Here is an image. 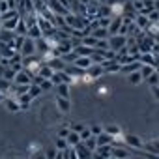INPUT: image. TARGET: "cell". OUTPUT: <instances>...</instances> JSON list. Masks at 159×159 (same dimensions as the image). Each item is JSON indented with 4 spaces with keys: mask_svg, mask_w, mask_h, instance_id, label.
Instances as JSON below:
<instances>
[{
    "mask_svg": "<svg viewBox=\"0 0 159 159\" xmlns=\"http://www.w3.org/2000/svg\"><path fill=\"white\" fill-rule=\"evenodd\" d=\"M107 41H109V49H112L114 52H118L120 49L127 47L129 38H127V36H122V34H114V36H109Z\"/></svg>",
    "mask_w": 159,
    "mask_h": 159,
    "instance_id": "1",
    "label": "cell"
},
{
    "mask_svg": "<svg viewBox=\"0 0 159 159\" xmlns=\"http://www.w3.org/2000/svg\"><path fill=\"white\" fill-rule=\"evenodd\" d=\"M21 56L25 58V56H34L36 54V39H32V38H25V41H23V47H21Z\"/></svg>",
    "mask_w": 159,
    "mask_h": 159,
    "instance_id": "2",
    "label": "cell"
},
{
    "mask_svg": "<svg viewBox=\"0 0 159 159\" xmlns=\"http://www.w3.org/2000/svg\"><path fill=\"white\" fill-rule=\"evenodd\" d=\"M124 144L129 148V150H142V140H140V137L139 135H133V133H129V135H124Z\"/></svg>",
    "mask_w": 159,
    "mask_h": 159,
    "instance_id": "3",
    "label": "cell"
},
{
    "mask_svg": "<svg viewBox=\"0 0 159 159\" xmlns=\"http://www.w3.org/2000/svg\"><path fill=\"white\" fill-rule=\"evenodd\" d=\"M47 8H49L54 15H66V13H69V8L64 6L60 0H49V2H47Z\"/></svg>",
    "mask_w": 159,
    "mask_h": 159,
    "instance_id": "4",
    "label": "cell"
},
{
    "mask_svg": "<svg viewBox=\"0 0 159 159\" xmlns=\"http://www.w3.org/2000/svg\"><path fill=\"white\" fill-rule=\"evenodd\" d=\"M112 157L114 159H131V150L124 144V146H112Z\"/></svg>",
    "mask_w": 159,
    "mask_h": 159,
    "instance_id": "5",
    "label": "cell"
},
{
    "mask_svg": "<svg viewBox=\"0 0 159 159\" xmlns=\"http://www.w3.org/2000/svg\"><path fill=\"white\" fill-rule=\"evenodd\" d=\"M86 75L92 79V81L99 79L101 75H105V67H103V64H92V66L86 69Z\"/></svg>",
    "mask_w": 159,
    "mask_h": 159,
    "instance_id": "6",
    "label": "cell"
},
{
    "mask_svg": "<svg viewBox=\"0 0 159 159\" xmlns=\"http://www.w3.org/2000/svg\"><path fill=\"white\" fill-rule=\"evenodd\" d=\"M122 23H124V15H116V17H112V19H111V23H109V26H107V30H109V36H114V34H118V32H120V26H122Z\"/></svg>",
    "mask_w": 159,
    "mask_h": 159,
    "instance_id": "7",
    "label": "cell"
},
{
    "mask_svg": "<svg viewBox=\"0 0 159 159\" xmlns=\"http://www.w3.org/2000/svg\"><path fill=\"white\" fill-rule=\"evenodd\" d=\"M56 109H58V112L60 114H67L69 111H71V101H69V98H60V96H56Z\"/></svg>",
    "mask_w": 159,
    "mask_h": 159,
    "instance_id": "8",
    "label": "cell"
},
{
    "mask_svg": "<svg viewBox=\"0 0 159 159\" xmlns=\"http://www.w3.org/2000/svg\"><path fill=\"white\" fill-rule=\"evenodd\" d=\"M4 107H6L8 112H19V111H21L19 99H17L15 96H8V98L4 99Z\"/></svg>",
    "mask_w": 159,
    "mask_h": 159,
    "instance_id": "9",
    "label": "cell"
},
{
    "mask_svg": "<svg viewBox=\"0 0 159 159\" xmlns=\"http://www.w3.org/2000/svg\"><path fill=\"white\" fill-rule=\"evenodd\" d=\"M30 83H32V75L26 69H21L13 79V84H30Z\"/></svg>",
    "mask_w": 159,
    "mask_h": 159,
    "instance_id": "10",
    "label": "cell"
},
{
    "mask_svg": "<svg viewBox=\"0 0 159 159\" xmlns=\"http://www.w3.org/2000/svg\"><path fill=\"white\" fill-rule=\"evenodd\" d=\"M19 21H21V15H15V17H11V19H6V21L0 23V28H2V30H10V32H15Z\"/></svg>",
    "mask_w": 159,
    "mask_h": 159,
    "instance_id": "11",
    "label": "cell"
},
{
    "mask_svg": "<svg viewBox=\"0 0 159 159\" xmlns=\"http://www.w3.org/2000/svg\"><path fill=\"white\" fill-rule=\"evenodd\" d=\"M54 49L58 51V54H60V56H64V54H67V52H71V51H73V45H71V39H60V41H58V45H56Z\"/></svg>",
    "mask_w": 159,
    "mask_h": 159,
    "instance_id": "12",
    "label": "cell"
},
{
    "mask_svg": "<svg viewBox=\"0 0 159 159\" xmlns=\"http://www.w3.org/2000/svg\"><path fill=\"white\" fill-rule=\"evenodd\" d=\"M142 150L146 153H152V155H159V139H153L150 142H144L142 144Z\"/></svg>",
    "mask_w": 159,
    "mask_h": 159,
    "instance_id": "13",
    "label": "cell"
},
{
    "mask_svg": "<svg viewBox=\"0 0 159 159\" xmlns=\"http://www.w3.org/2000/svg\"><path fill=\"white\" fill-rule=\"evenodd\" d=\"M47 66H49V67H52V71H64L67 64L62 60V56H56V58L49 60V62H47Z\"/></svg>",
    "mask_w": 159,
    "mask_h": 159,
    "instance_id": "14",
    "label": "cell"
},
{
    "mask_svg": "<svg viewBox=\"0 0 159 159\" xmlns=\"http://www.w3.org/2000/svg\"><path fill=\"white\" fill-rule=\"evenodd\" d=\"M96 142H98V146L114 144V137H112V135H109V133H105V131H101L99 135H96Z\"/></svg>",
    "mask_w": 159,
    "mask_h": 159,
    "instance_id": "15",
    "label": "cell"
},
{
    "mask_svg": "<svg viewBox=\"0 0 159 159\" xmlns=\"http://www.w3.org/2000/svg\"><path fill=\"white\" fill-rule=\"evenodd\" d=\"M133 23L137 25V28H139V30H146V28H148V25H150V19H148L146 15H142V13H137V15H135V19H133Z\"/></svg>",
    "mask_w": 159,
    "mask_h": 159,
    "instance_id": "16",
    "label": "cell"
},
{
    "mask_svg": "<svg viewBox=\"0 0 159 159\" xmlns=\"http://www.w3.org/2000/svg\"><path fill=\"white\" fill-rule=\"evenodd\" d=\"M49 49H51V45L47 43V39H45V38H39V39H36V54L43 56V54H45Z\"/></svg>",
    "mask_w": 159,
    "mask_h": 159,
    "instance_id": "17",
    "label": "cell"
},
{
    "mask_svg": "<svg viewBox=\"0 0 159 159\" xmlns=\"http://www.w3.org/2000/svg\"><path fill=\"white\" fill-rule=\"evenodd\" d=\"M73 66H77L79 69H83V71H86L90 66H92V60H90V56H79L75 62H73Z\"/></svg>",
    "mask_w": 159,
    "mask_h": 159,
    "instance_id": "18",
    "label": "cell"
},
{
    "mask_svg": "<svg viewBox=\"0 0 159 159\" xmlns=\"http://www.w3.org/2000/svg\"><path fill=\"white\" fill-rule=\"evenodd\" d=\"M139 69H140V62H139V60H135V62L124 64V66L120 67V73H125V75H129V73H133V71H139Z\"/></svg>",
    "mask_w": 159,
    "mask_h": 159,
    "instance_id": "19",
    "label": "cell"
},
{
    "mask_svg": "<svg viewBox=\"0 0 159 159\" xmlns=\"http://www.w3.org/2000/svg\"><path fill=\"white\" fill-rule=\"evenodd\" d=\"M139 62H140V64H148V66H155V54H153L152 51H150V52H140Z\"/></svg>",
    "mask_w": 159,
    "mask_h": 159,
    "instance_id": "20",
    "label": "cell"
},
{
    "mask_svg": "<svg viewBox=\"0 0 159 159\" xmlns=\"http://www.w3.org/2000/svg\"><path fill=\"white\" fill-rule=\"evenodd\" d=\"M19 99V105H21V111H28L30 109V105H32V98H30V94H23V96H19L17 98Z\"/></svg>",
    "mask_w": 159,
    "mask_h": 159,
    "instance_id": "21",
    "label": "cell"
},
{
    "mask_svg": "<svg viewBox=\"0 0 159 159\" xmlns=\"http://www.w3.org/2000/svg\"><path fill=\"white\" fill-rule=\"evenodd\" d=\"M140 75H142V79H144V81H146V79L150 77V75H153L157 69H155V66H148V64H140Z\"/></svg>",
    "mask_w": 159,
    "mask_h": 159,
    "instance_id": "22",
    "label": "cell"
},
{
    "mask_svg": "<svg viewBox=\"0 0 159 159\" xmlns=\"http://www.w3.org/2000/svg\"><path fill=\"white\" fill-rule=\"evenodd\" d=\"M90 34H92L96 39H107V38H109V30H107L105 26H98V28H94Z\"/></svg>",
    "mask_w": 159,
    "mask_h": 159,
    "instance_id": "23",
    "label": "cell"
},
{
    "mask_svg": "<svg viewBox=\"0 0 159 159\" xmlns=\"http://www.w3.org/2000/svg\"><path fill=\"white\" fill-rule=\"evenodd\" d=\"M54 90H56V96H60V98H69V84H67V83L56 84Z\"/></svg>",
    "mask_w": 159,
    "mask_h": 159,
    "instance_id": "24",
    "label": "cell"
},
{
    "mask_svg": "<svg viewBox=\"0 0 159 159\" xmlns=\"http://www.w3.org/2000/svg\"><path fill=\"white\" fill-rule=\"evenodd\" d=\"M103 131H105V133H109V135H112V137H114V140L122 135L120 127H118V125H114V124H107V125L103 127Z\"/></svg>",
    "mask_w": 159,
    "mask_h": 159,
    "instance_id": "25",
    "label": "cell"
},
{
    "mask_svg": "<svg viewBox=\"0 0 159 159\" xmlns=\"http://www.w3.org/2000/svg\"><path fill=\"white\" fill-rule=\"evenodd\" d=\"M66 140H67V144H69L71 148H75L77 144H81V135H79V133H75V131H71V133L66 137Z\"/></svg>",
    "mask_w": 159,
    "mask_h": 159,
    "instance_id": "26",
    "label": "cell"
},
{
    "mask_svg": "<svg viewBox=\"0 0 159 159\" xmlns=\"http://www.w3.org/2000/svg\"><path fill=\"white\" fill-rule=\"evenodd\" d=\"M28 38H32V39H39V38H43V34H41V30H39V26H38V23L34 25V26H30L28 28V34H26Z\"/></svg>",
    "mask_w": 159,
    "mask_h": 159,
    "instance_id": "27",
    "label": "cell"
},
{
    "mask_svg": "<svg viewBox=\"0 0 159 159\" xmlns=\"http://www.w3.org/2000/svg\"><path fill=\"white\" fill-rule=\"evenodd\" d=\"M52 73H54V71H52V67H49L47 64H43V66L39 67V71H38V75H39L41 79H51V77H52Z\"/></svg>",
    "mask_w": 159,
    "mask_h": 159,
    "instance_id": "28",
    "label": "cell"
},
{
    "mask_svg": "<svg viewBox=\"0 0 159 159\" xmlns=\"http://www.w3.org/2000/svg\"><path fill=\"white\" fill-rule=\"evenodd\" d=\"M127 81H129L131 84H140L144 79H142L140 71H133V73H129V75H127Z\"/></svg>",
    "mask_w": 159,
    "mask_h": 159,
    "instance_id": "29",
    "label": "cell"
},
{
    "mask_svg": "<svg viewBox=\"0 0 159 159\" xmlns=\"http://www.w3.org/2000/svg\"><path fill=\"white\" fill-rule=\"evenodd\" d=\"M28 94H30V98H32V99H36V98H39V96L43 94V90L39 88V84H34V83H30V88H28Z\"/></svg>",
    "mask_w": 159,
    "mask_h": 159,
    "instance_id": "30",
    "label": "cell"
},
{
    "mask_svg": "<svg viewBox=\"0 0 159 159\" xmlns=\"http://www.w3.org/2000/svg\"><path fill=\"white\" fill-rule=\"evenodd\" d=\"M15 34H17V36H26V34H28V26H26V23H25L23 17H21V21H19V25H17V28H15Z\"/></svg>",
    "mask_w": 159,
    "mask_h": 159,
    "instance_id": "31",
    "label": "cell"
},
{
    "mask_svg": "<svg viewBox=\"0 0 159 159\" xmlns=\"http://www.w3.org/2000/svg\"><path fill=\"white\" fill-rule=\"evenodd\" d=\"M54 146H56V150H60V152H66L67 148H71V146L67 144V140H66V139H62V137H56Z\"/></svg>",
    "mask_w": 159,
    "mask_h": 159,
    "instance_id": "32",
    "label": "cell"
},
{
    "mask_svg": "<svg viewBox=\"0 0 159 159\" xmlns=\"http://www.w3.org/2000/svg\"><path fill=\"white\" fill-rule=\"evenodd\" d=\"M75 52H77L79 56H92L94 49H92V47H86V45H81V47L75 49Z\"/></svg>",
    "mask_w": 159,
    "mask_h": 159,
    "instance_id": "33",
    "label": "cell"
},
{
    "mask_svg": "<svg viewBox=\"0 0 159 159\" xmlns=\"http://www.w3.org/2000/svg\"><path fill=\"white\" fill-rule=\"evenodd\" d=\"M39 88H41L43 92H51V90H54V84H52L51 79H43V81L39 83Z\"/></svg>",
    "mask_w": 159,
    "mask_h": 159,
    "instance_id": "34",
    "label": "cell"
},
{
    "mask_svg": "<svg viewBox=\"0 0 159 159\" xmlns=\"http://www.w3.org/2000/svg\"><path fill=\"white\" fill-rule=\"evenodd\" d=\"M96 43H98V39H96L92 34H88V36H84V38H83V45H86V47H92V49H94V47H96Z\"/></svg>",
    "mask_w": 159,
    "mask_h": 159,
    "instance_id": "35",
    "label": "cell"
},
{
    "mask_svg": "<svg viewBox=\"0 0 159 159\" xmlns=\"http://www.w3.org/2000/svg\"><path fill=\"white\" fill-rule=\"evenodd\" d=\"M43 153H45V159H54L56 153H58V150H56V146H49V148L43 150Z\"/></svg>",
    "mask_w": 159,
    "mask_h": 159,
    "instance_id": "36",
    "label": "cell"
},
{
    "mask_svg": "<svg viewBox=\"0 0 159 159\" xmlns=\"http://www.w3.org/2000/svg\"><path fill=\"white\" fill-rule=\"evenodd\" d=\"M83 144H84V146H86V148H88L90 152H96V148H98V142H96V137H90V139H88V140H84Z\"/></svg>",
    "mask_w": 159,
    "mask_h": 159,
    "instance_id": "37",
    "label": "cell"
},
{
    "mask_svg": "<svg viewBox=\"0 0 159 159\" xmlns=\"http://www.w3.org/2000/svg\"><path fill=\"white\" fill-rule=\"evenodd\" d=\"M146 81H148V84H150V86H155V84H159V73L155 71L153 75H150V77L146 79Z\"/></svg>",
    "mask_w": 159,
    "mask_h": 159,
    "instance_id": "38",
    "label": "cell"
},
{
    "mask_svg": "<svg viewBox=\"0 0 159 159\" xmlns=\"http://www.w3.org/2000/svg\"><path fill=\"white\" fill-rule=\"evenodd\" d=\"M15 75H17V73H15V71H13L10 66H8V67H6V71H4V79H8V81H11V83H13Z\"/></svg>",
    "mask_w": 159,
    "mask_h": 159,
    "instance_id": "39",
    "label": "cell"
},
{
    "mask_svg": "<svg viewBox=\"0 0 159 159\" xmlns=\"http://www.w3.org/2000/svg\"><path fill=\"white\" fill-rule=\"evenodd\" d=\"M88 129H90V133H92V135L96 137V135H99V133L103 131V125H99V124H92V125H90Z\"/></svg>",
    "mask_w": 159,
    "mask_h": 159,
    "instance_id": "40",
    "label": "cell"
},
{
    "mask_svg": "<svg viewBox=\"0 0 159 159\" xmlns=\"http://www.w3.org/2000/svg\"><path fill=\"white\" fill-rule=\"evenodd\" d=\"M71 133V129H69V125H62V127H58V137H62V139H66L67 135Z\"/></svg>",
    "mask_w": 159,
    "mask_h": 159,
    "instance_id": "41",
    "label": "cell"
},
{
    "mask_svg": "<svg viewBox=\"0 0 159 159\" xmlns=\"http://www.w3.org/2000/svg\"><path fill=\"white\" fill-rule=\"evenodd\" d=\"M39 148H41V144H39V142H32V144H28V152H30V155L39 153Z\"/></svg>",
    "mask_w": 159,
    "mask_h": 159,
    "instance_id": "42",
    "label": "cell"
},
{
    "mask_svg": "<svg viewBox=\"0 0 159 159\" xmlns=\"http://www.w3.org/2000/svg\"><path fill=\"white\" fill-rule=\"evenodd\" d=\"M146 17L150 19V23H155V21H159V11L157 10H152V11L146 13Z\"/></svg>",
    "mask_w": 159,
    "mask_h": 159,
    "instance_id": "43",
    "label": "cell"
},
{
    "mask_svg": "<svg viewBox=\"0 0 159 159\" xmlns=\"http://www.w3.org/2000/svg\"><path fill=\"white\" fill-rule=\"evenodd\" d=\"M79 135H81V142H84V140H88L90 137H94V135L90 133V129H88V127H84V129H83L81 133H79Z\"/></svg>",
    "mask_w": 159,
    "mask_h": 159,
    "instance_id": "44",
    "label": "cell"
},
{
    "mask_svg": "<svg viewBox=\"0 0 159 159\" xmlns=\"http://www.w3.org/2000/svg\"><path fill=\"white\" fill-rule=\"evenodd\" d=\"M11 8H10V4H8V0H0V15L2 13H6V11H10Z\"/></svg>",
    "mask_w": 159,
    "mask_h": 159,
    "instance_id": "45",
    "label": "cell"
},
{
    "mask_svg": "<svg viewBox=\"0 0 159 159\" xmlns=\"http://www.w3.org/2000/svg\"><path fill=\"white\" fill-rule=\"evenodd\" d=\"M84 127H86V125H83V124H69V129L75 131V133H81Z\"/></svg>",
    "mask_w": 159,
    "mask_h": 159,
    "instance_id": "46",
    "label": "cell"
},
{
    "mask_svg": "<svg viewBox=\"0 0 159 159\" xmlns=\"http://www.w3.org/2000/svg\"><path fill=\"white\" fill-rule=\"evenodd\" d=\"M150 92H152V96L159 101V84H155V86H150Z\"/></svg>",
    "mask_w": 159,
    "mask_h": 159,
    "instance_id": "47",
    "label": "cell"
},
{
    "mask_svg": "<svg viewBox=\"0 0 159 159\" xmlns=\"http://www.w3.org/2000/svg\"><path fill=\"white\" fill-rule=\"evenodd\" d=\"M30 159H45V153H43V152H39V153H34V155H30Z\"/></svg>",
    "mask_w": 159,
    "mask_h": 159,
    "instance_id": "48",
    "label": "cell"
},
{
    "mask_svg": "<svg viewBox=\"0 0 159 159\" xmlns=\"http://www.w3.org/2000/svg\"><path fill=\"white\" fill-rule=\"evenodd\" d=\"M152 52H153L155 56L159 54V43H153V47H152Z\"/></svg>",
    "mask_w": 159,
    "mask_h": 159,
    "instance_id": "49",
    "label": "cell"
},
{
    "mask_svg": "<svg viewBox=\"0 0 159 159\" xmlns=\"http://www.w3.org/2000/svg\"><path fill=\"white\" fill-rule=\"evenodd\" d=\"M6 67H8V66H4V64H0V79L4 77V71H6Z\"/></svg>",
    "mask_w": 159,
    "mask_h": 159,
    "instance_id": "50",
    "label": "cell"
},
{
    "mask_svg": "<svg viewBox=\"0 0 159 159\" xmlns=\"http://www.w3.org/2000/svg\"><path fill=\"white\" fill-rule=\"evenodd\" d=\"M107 92H109L107 86H101V88H99V96H103V94H107Z\"/></svg>",
    "mask_w": 159,
    "mask_h": 159,
    "instance_id": "51",
    "label": "cell"
},
{
    "mask_svg": "<svg viewBox=\"0 0 159 159\" xmlns=\"http://www.w3.org/2000/svg\"><path fill=\"white\" fill-rule=\"evenodd\" d=\"M153 10L159 11V0H153Z\"/></svg>",
    "mask_w": 159,
    "mask_h": 159,
    "instance_id": "52",
    "label": "cell"
},
{
    "mask_svg": "<svg viewBox=\"0 0 159 159\" xmlns=\"http://www.w3.org/2000/svg\"><path fill=\"white\" fill-rule=\"evenodd\" d=\"M4 99H6V94H2V92H0V103H4Z\"/></svg>",
    "mask_w": 159,
    "mask_h": 159,
    "instance_id": "53",
    "label": "cell"
},
{
    "mask_svg": "<svg viewBox=\"0 0 159 159\" xmlns=\"http://www.w3.org/2000/svg\"><path fill=\"white\" fill-rule=\"evenodd\" d=\"M153 39H155V43H159V32H157V34L153 36Z\"/></svg>",
    "mask_w": 159,
    "mask_h": 159,
    "instance_id": "54",
    "label": "cell"
},
{
    "mask_svg": "<svg viewBox=\"0 0 159 159\" xmlns=\"http://www.w3.org/2000/svg\"><path fill=\"white\" fill-rule=\"evenodd\" d=\"M41 2H45V4H47V2H49V0H41Z\"/></svg>",
    "mask_w": 159,
    "mask_h": 159,
    "instance_id": "55",
    "label": "cell"
},
{
    "mask_svg": "<svg viewBox=\"0 0 159 159\" xmlns=\"http://www.w3.org/2000/svg\"><path fill=\"white\" fill-rule=\"evenodd\" d=\"M13 159H23V157H13Z\"/></svg>",
    "mask_w": 159,
    "mask_h": 159,
    "instance_id": "56",
    "label": "cell"
},
{
    "mask_svg": "<svg viewBox=\"0 0 159 159\" xmlns=\"http://www.w3.org/2000/svg\"><path fill=\"white\" fill-rule=\"evenodd\" d=\"M111 159H114V157H111Z\"/></svg>",
    "mask_w": 159,
    "mask_h": 159,
    "instance_id": "57",
    "label": "cell"
}]
</instances>
